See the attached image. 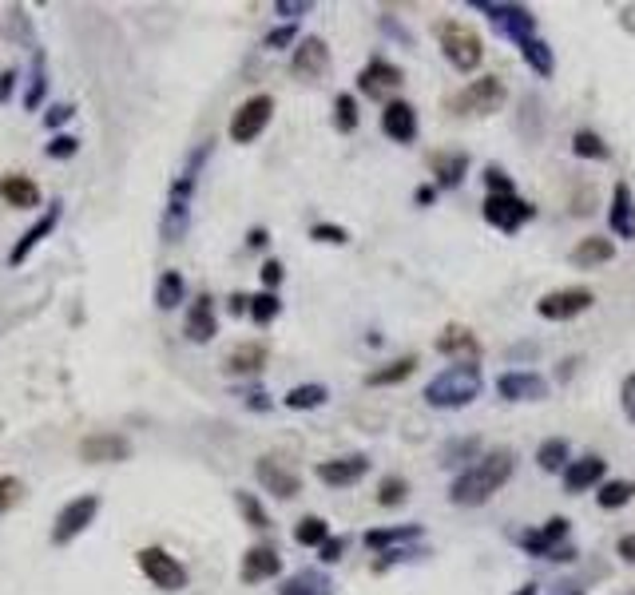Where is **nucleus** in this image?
<instances>
[{
  "label": "nucleus",
  "instance_id": "1",
  "mask_svg": "<svg viewBox=\"0 0 635 595\" xmlns=\"http://www.w3.org/2000/svg\"><path fill=\"white\" fill-rule=\"evenodd\" d=\"M513 468H516L513 448H493V453H481L473 465L465 468L461 476L453 480L449 500H453V504H461V508H476V504H485L488 496L501 493V488H505V480L513 476Z\"/></svg>",
  "mask_w": 635,
  "mask_h": 595
},
{
  "label": "nucleus",
  "instance_id": "2",
  "mask_svg": "<svg viewBox=\"0 0 635 595\" xmlns=\"http://www.w3.org/2000/svg\"><path fill=\"white\" fill-rule=\"evenodd\" d=\"M211 159V143H199L187 163L179 167V175L171 179V191H168V206H163V218H159V231L168 243H179L191 226V203H195V191H199V175H203V163Z\"/></svg>",
  "mask_w": 635,
  "mask_h": 595
},
{
  "label": "nucleus",
  "instance_id": "3",
  "mask_svg": "<svg viewBox=\"0 0 635 595\" xmlns=\"http://www.w3.org/2000/svg\"><path fill=\"white\" fill-rule=\"evenodd\" d=\"M481 389H485L481 369L457 361L425 385V405H433V409H465V405H473L481 397Z\"/></svg>",
  "mask_w": 635,
  "mask_h": 595
},
{
  "label": "nucleus",
  "instance_id": "4",
  "mask_svg": "<svg viewBox=\"0 0 635 595\" xmlns=\"http://www.w3.org/2000/svg\"><path fill=\"white\" fill-rule=\"evenodd\" d=\"M437 40H441L445 60H449L457 72H473L485 56L481 36H476L468 24H461V20H441V24H437Z\"/></svg>",
  "mask_w": 635,
  "mask_h": 595
},
{
  "label": "nucleus",
  "instance_id": "5",
  "mask_svg": "<svg viewBox=\"0 0 635 595\" xmlns=\"http://www.w3.org/2000/svg\"><path fill=\"white\" fill-rule=\"evenodd\" d=\"M508 100V88L501 76H481L473 80L465 91H457V96L449 100V111H457V116H493V111H501Z\"/></svg>",
  "mask_w": 635,
  "mask_h": 595
},
{
  "label": "nucleus",
  "instance_id": "6",
  "mask_svg": "<svg viewBox=\"0 0 635 595\" xmlns=\"http://www.w3.org/2000/svg\"><path fill=\"white\" fill-rule=\"evenodd\" d=\"M100 508H103L100 493H88V496L68 500V504L56 513V520H52V544H72L80 532H88L91 524H96Z\"/></svg>",
  "mask_w": 635,
  "mask_h": 595
},
{
  "label": "nucleus",
  "instance_id": "7",
  "mask_svg": "<svg viewBox=\"0 0 635 595\" xmlns=\"http://www.w3.org/2000/svg\"><path fill=\"white\" fill-rule=\"evenodd\" d=\"M270 116H274V96H251L246 103H238V111L231 116V128H226V135H231V143H255L258 135L266 131Z\"/></svg>",
  "mask_w": 635,
  "mask_h": 595
},
{
  "label": "nucleus",
  "instance_id": "8",
  "mask_svg": "<svg viewBox=\"0 0 635 595\" xmlns=\"http://www.w3.org/2000/svg\"><path fill=\"white\" fill-rule=\"evenodd\" d=\"M140 571L148 576L159 591H183L187 588V568L171 556L168 548H140Z\"/></svg>",
  "mask_w": 635,
  "mask_h": 595
},
{
  "label": "nucleus",
  "instance_id": "9",
  "mask_svg": "<svg viewBox=\"0 0 635 595\" xmlns=\"http://www.w3.org/2000/svg\"><path fill=\"white\" fill-rule=\"evenodd\" d=\"M592 302H596V294H592L588 286H564V290H552V294L540 298L536 314L548 321H568V318H580L584 310H592Z\"/></svg>",
  "mask_w": 635,
  "mask_h": 595
},
{
  "label": "nucleus",
  "instance_id": "10",
  "mask_svg": "<svg viewBox=\"0 0 635 595\" xmlns=\"http://www.w3.org/2000/svg\"><path fill=\"white\" fill-rule=\"evenodd\" d=\"M481 215H485V223H493V226H496V231L516 235L520 226H524L536 211L524 203V198H516V191H513V195H485Z\"/></svg>",
  "mask_w": 635,
  "mask_h": 595
},
{
  "label": "nucleus",
  "instance_id": "11",
  "mask_svg": "<svg viewBox=\"0 0 635 595\" xmlns=\"http://www.w3.org/2000/svg\"><path fill=\"white\" fill-rule=\"evenodd\" d=\"M564 536H568V520H564V516H556V520H548V524L540 528V532H520L516 544L524 548V552H533V556L572 560V552H568V548H560V544H564Z\"/></svg>",
  "mask_w": 635,
  "mask_h": 595
},
{
  "label": "nucleus",
  "instance_id": "12",
  "mask_svg": "<svg viewBox=\"0 0 635 595\" xmlns=\"http://www.w3.org/2000/svg\"><path fill=\"white\" fill-rule=\"evenodd\" d=\"M131 456V441L123 433H91L80 441V461L88 465H120Z\"/></svg>",
  "mask_w": 635,
  "mask_h": 595
},
{
  "label": "nucleus",
  "instance_id": "13",
  "mask_svg": "<svg viewBox=\"0 0 635 595\" xmlns=\"http://www.w3.org/2000/svg\"><path fill=\"white\" fill-rule=\"evenodd\" d=\"M255 476H258V485H263L270 496H278V500H290V496L302 493L298 473H294V468H286L283 461H278V456H258Z\"/></svg>",
  "mask_w": 635,
  "mask_h": 595
},
{
  "label": "nucleus",
  "instance_id": "14",
  "mask_svg": "<svg viewBox=\"0 0 635 595\" xmlns=\"http://www.w3.org/2000/svg\"><path fill=\"white\" fill-rule=\"evenodd\" d=\"M60 215H64V203H48V211L40 215L36 223L28 226V231L20 235V238H16L13 254H8V266H20V263H24V258L33 254V250H36V246L44 243V238H48L52 231H56V226H60Z\"/></svg>",
  "mask_w": 635,
  "mask_h": 595
},
{
  "label": "nucleus",
  "instance_id": "15",
  "mask_svg": "<svg viewBox=\"0 0 635 595\" xmlns=\"http://www.w3.org/2000/svg\"><path fill=\"white\" fill-rule=\"evenodd\" d=\"M496 393L505 401H544L548 397V381L540 373H528V369H508L496 378Z\"/></svg>",
  "mask_w": 635,
  "mask_h": 595
},
{
  "label": "nucleus",
  "instance_id": "16",
  "mask_svg": "<svg viewBox=\"0 0 635 595\" xmlns=\"http://www.w3.org/2000/svg\"><path fill=\"white\" fill-rule=\"evenodd\" d=\"M381 131L390 135L393 143H413V139H418V111H413V103H405V100H390V103H385Z\"/></svg>",
  "mask_w": 635,
  "mask_h": 595
},
{
  "label": "nucleus",
  "instance_id": "17",
  "mask_svg": "<svg viewBox=\"0 0 635 595\" xmlns=\"http://www.w3.org/2000/svg\"><path fill=\"white\" fill-rule=\"evenodd\" d=\"M0 198H5L13 211H33V206H40V187L33 175L8 171V175H0Z\"/></svg>",
  "mask_w": 635,
  "mask_h": 595
},
{
  "label": "nucleus",
  "instance_id": "18",
  "mask_svg": "<svg viewBox=\"0 0 635 595\" xmlns=\"http://www.w3.org/2000/svg\"><path fill=\"white\" fill-rule=\"evenodd\" d=\"M608 226L616 238H635V195L628 183H616V191H611V206H608Z\"/></svg>",
  "mask_w": 635,
  "mask_h": 595
},
{
  "label": "nucleus",
  "instance_id": "19",
  "mask_svg": "<svg viewBox=\"0 0 635 595\" xmlns=\"http://www.w3.org/2000/svg\"><path fill=\"white\" fill-rule=\"evenodd\" d=\"M290 68H294V76H302V80L322 76V72L330 68V48H326V40L306 36V40H302V44L294 48V60H290Z\"/></svg>",
  "mask_w": 635,
  "mask_h": 595
},
{
  "label": "nucleus",
  "instance_id": "20",
  "mask_svg": "<svg viewBox=\"0 0 635 595\" xmlns=\"http://www.w3.org/2000/svg\"><path fill=\"white\" fill-rule=\"evenodd\" d=\"M366 473H370L366 456H338V461L318 465V480L330 485V488H350V485H358Z\"/></svg>",
  "mask_w": 635,
  "mask_h": 595
},
{
  "label": "nucleus",
  "instance_id": "21",
  "mask_svg": "<svg viewBox=\"0 0 635 595\" xmlns=\"http://www.w3.org/2000/svg\"><path fill=\"white\" fill-rule=\"evenodd\" d=\"M183 333H187V341H195V346H207V341H211L215 333H218L215 302L207 298V294H199V298L191 302V314H187V326H183Z\"/></svg>",
  "mask_w": 635,
  "mask_h": 595
},
{
  "label": "nucleus",
  "instance_id": "22",
  "mask_svg": "<svg viewBox=\"0 0 635 595\" xmlns=\"http://www.w3.org/2000/svg\"><path fill=\"white\" fill-rule=\"evenodd\" d=\"M401 80H405V72H401L398 64H390V60H370L366 72H361V76H358L361 91H366L370 100H381L385 91H390V88H398Z\"/></svg>",
  "mask_w": 635,
  "mask_h": 595
},
{
  "label": "nucleus",
  "instance_id": "23",
  "mask_svg": "<svg viewBox=\"0 0 635 595\" xmlns=\"http://www.w3.org/2000/svg\"><path fill=\"white\" fill-rule=\"evenodd\" d=\"M437 350L445 353V358H461L465 365H476V353H481V346H476V333L473 330H465V326H445L441 330V338H437Z\"/></svg>",
  "mask_w": 635,
  "mask_h": 595
},
{
  "label": "nucleus",
  "instance_id": "24",
  "mask_svg": "<svg viewBox=\"0 0 635 595\" xmlns=\"http://www.w3.org/2000/svg\"><path fill=\"white\" fill-rule=\"evenodd\" d=\"M263 365H266V346H263V341H243V346H235L223 358V369L231 373V378H251V373H263Z\"/></svg>",
  "mask_w": 635,
  "mask_h": 595
},
{
  "label": "nucleus",
  "instance_id": "25",
  "mask_svg": "<svg viewBox=\"0 0 635 595\" xmlns=\"http://www.w3.org/2000/svg\"><path fill=\"white\" fill-rule=\"evenodd\" d=\"M278 571H283V556H278L274 548H251L243 556V583H263V580H274Z\"/></svg>",
  "mask_w": 635,
  "mask_h": 595
},
{
  "label": "nucleus",
  "instance_id": "26",
  "mask_svg": "<svg viewBox=\"0 0 635 595\" xmlns=\"http://www.w3.org/2000/svg\"><path fill=\"white\" fill-rule=\"evenodd\" d=\"M603 473H608V465H603L600 456H580V461H572L564 468V488L568 493H584V488L600 485Z\"/></svg>",
  "mask_w": 635,
  "mask_h": 595
},
{
  "label": "nucleus",
  "instance_id": "27",
  "mask_svg": "<svg viewBox=\"0 0 635 595\" xmlns=\"http://www.w3.org/2000/svg\"><path fill=\"white\" fill-rule=\"evenodd\" d=\"M611 254H616V246H611V238L592 235V238H580V246L568 254V263H572V266H580V270H592V266H603Z\"/></svg>",
  "mask_w": 635,
  "mask_h": 595
},
{
  "label": "nucleus",
  "instance_id": "28",
  "mask_svg": "<svg viewBox=\"0 0 635 595\" xmlns=\"http://www.w3.org/2000/svg\"><path fill=\"white\" fill-rule=\"evenodd\" d=\"M468 171V155L465 151H441L433 155V175H437V187H457L465 179Z\"/></svg>",
  "mask_w": 635,
  "mask_h": 595
},
{
  "label": "nucleus",
  "instance_id": "29",
  "mask_svg": "<svg viewBox=\"0 0 635 595\" xmlns=\"http://www.w3.org/2000/svg\"><path fill=\"white\" fill-rule=\"evenodd\" d=\"M520 56H524L528 60V68H533L536 72V76H552V72H556V56H552V48L544 44V40H540V36H528V40H520Z\"/></svg>",
  "mask_w": 635,
  "mask_h": 595
},
{
  "label": "nucleus",
  "instance_id": "30",
  "mask_svg": "<svg viewBox=\"0 0 635 595\" xmlns=\"http://www.w3.org/2000/svg\"><path fill=\"white\" fill-rule=\"evenodd\" d=\"M187 298V282L179 270H163L159 282H155V306L159 310H175Z\"/></svg>",
  "mask_w": 635,
  "mask_h": 595
},
{
  "label": "nucleus",
  "instance_id": "31",
  "mask_svg": "<svg viewBox=\"0 0 635 595\" xmlns=\"http://www.w3.org/2000/svg\"><path fill=\"white\" fill-rule=\"evenodd\" d=\"M418 369V358H398V361H390V365H381V369H373L370 378H366V385H373V389H381V385H398V381H405L409 373Z\"/></svg>",
  "mask_w": 635,
  "mask_h": 595
},
{
  "label": "nucleus",
  "instance_id": "32",
  "mask_svg": "<svg viewBox=\"0 0 635 595\" xmlns=\"http://www.w3.org/2000/svg\"><path fill=\"white\" fill-rule=\"evenodd\" d=\"M33 60H36V68H33V80H28V88H24V108L28 111H36L40 103H44L48 96V64H44V52H33Z\"/></svg>",
  "mask_w": 635,
  "mask_h": 595
},
{
  "label": "nucleus",
  "instance_id": "33",
  "mask_svg": "<svg viewBox=\"0 0 635 595\" xmlns=\"http://www.w3.org/2000/svg\"><path fill=\"white\" fill-rule=\"evenodd\" d=\"M421 536V524H401V528H373L366 532L370 548H393V544H409V540Z\"/></svg>",
  "mask_w": 635,
  "mask_h": 595
},
{
  "label": "nucleus",
  "instance_id": "34",
  "mask_svg": "<svg viewBox=\"0 0 635 595\" xmlns=\"http://www.w3.org/2000/svg\"><path fill=\"white\" fill-rule=\"evenodd\" d=\"M326 397L330 389L326 385H294V389L286 393V409H318V405H326Z\"/></svg>",
  "mask_w": 635,
  "mask_h": 595
},
{
  "label": "nucleus",
  "instance_id": "35",
  "mask_svg": "<svg viewBox=\"0 0 635 595\" xmlns=\"http://www.w3.org/2000/svg\"><path fill=\"white\" fill-rule=\"evenodd\" d=\"M246 314L255 318V326H270L278 314H283V302H278L274 290H263V294L251 298V306H246Z\"/></svg>",
  "mask_w": 635,
  "mask_h": 595
},
{
  "label": "nucleus",
  "instance_id": "36",
  "mask_svg": "<svg viewBox=\"0 0 635 595\" xmlns=\"http://www.w3.org/2000/svg\"><path fill=\"white\" fill-rule=\"evenodd\" d=\"M631 496H635V480H603L596 493L600 508H623Z\"/></svg>",
  "mask_w": 635,
  "mask_h": 595
},
{
  "label": "nucleus",
  "instance_id": "37",
  "mask_svg": "<svg viewBox=\"0 0 635 595\" xmlns=\"http://www.w3.org/2000/svg\"><path fill=\"white\" fill-rule=\"evenodd\" d=\"M294 540L302 548H322L330 540V524L322 516H306V520H298V528H294Z\"/></svg>",
  "mask_w": 635,
  "mask_h": 595
},
{
  "label": "nucleus",
  "instance_id": "38",
  "mask_svg": "<svg viewBox=\"0 0 635 595\" xmlns=\"http://www.w3.org/2000/svg\"><path fill=\"white\" fill-rule=\"evenodd\" d=\"M568 461V441H560V437H552V441L540 445V453H536V465L544 468V473H556L560 465Z\"/></svg>",
  "mask_w": 635,
  "mask_h": 595
},
{
  "label": "nucleus",
  "instance_id": "39",
  "mask_svg": "<svg viewBox=\"0 0 635 595\" xmlns=\"http://www.w3.org/2000/svg\"><path fill=\"white\" fill-rule=\"evenodd\" d=\"M572 151L584 155V159H608V148H603V139L596 131H576V135H572Z\"/></svg>",
  "mask_w": 635,
  "mask_h": 595
},
{
  "label": "nucleus",
  "instance_id": "40",
  "mask_svg": "<svg viewBox=\"0 0 635 595\" xmlns=\"http://www.w3.org/2000/svg\"><path fill=\"white\" fill-rule=\"evenodd\" d=\"M235 500H238V513H243V520L251 528H270V516H266V508L258 504V500L251 496V493H235Z\"/></svg>",
  "mask_w": 635,
  "mask_h": 595
},
{
  "label": "nucleus",
  "instance_id": "41",
  "mask_svg": "<svg viewBox=\"0 0 635 595\" xmlns=\"http://www.w3.org/2000/svg\"><path fill=\"white\" fill-rule=\"evenodd\" d=\"M405 493H409V485H405L401 476H385L381 488H378V504L398 508V504H405Z\"/></svg>",
  "mask_w": 635,
  "mask_h": 595
},
{
  "label": "nucleus",
  "instance_id": "42",
  "mask_svg": "<svg viewBox=\"0 0 635 595\" xmlns=\"http://www.w3.org/2000/svg\"><path fill=\"white\" fill-rule=\"evenodd\" d=\"M334 123H338V131H353L358 128V100L350 96V91H342V96L334 100Z\"/></svg>",
  "mask_w": 635,
  "mask_h": 595
},
{
  "label": "nucleus",
  "instance_id": "43",
  "mask_svg": "<svg viewBox=\"0 0 635 595\" xmlns=\"http://www.w3.org/2000/svg\"><path fill=\"white\" fill-rule=\"evenodd\" d=\"M278 595H330V591H326V583L314 576H294L278 588Z\"/></svg>",
  "mask_w": 635,
  "mask_h": 595
},
{
  "label": "nucleus",
  "instance_id": "44",
  "mask_svg": "<svg viewBox=\"0 0 635 595\" xmlns=\"http://www.w3.org/2000/svg\"><path fill=\"white\" fill-rule=\"evenodd\" d=\"M76 151H80V139H76V135H52L48 148H44L48 159H72Z\"/></svg>",
  "mask_w": 635,
  "mask_h": 595
},
{
  "label": "nucleus",
  "instance_id": "45",
  "mask_svg": "<svg viewBox=\"0 0 635 595\" xmlns=\"http://www.w3.org/2000/svg\"><path fill=\"white\" fill-rule=\"evenodd\" d=\"M20 493H24V485H20L16 476H0V513H8L20 500Z\"/></svg>",
  "mask_w": 635,
  "mask_h": 595
},
{
  "label": "nucleus",
  "instance_id": "46",
  "mask_svg": "<svg viewBox=\"0 0 635 595\" xmlns=\"http://www.w3.org/2000/svg\"><path fill=\"white\" fill-rule=\"evenodd\" d=\"M294 24H283V28H274V33H266V40H263V48H270V52H278V48H290L294 44Z\"/></svg>",
  "mask_w": 635,
  "mask_h": 595
},
{
  "label": "nucleus",
  "instance_id": "47",
  "mask_svg": "<svg viewBox=\"0 0 635 595\" xmlns=\"http://www.w3.org/2000/svg\"><path fill=\"white\" fill-rule=\"evenodd\" d=\"M620 405H623V417L635 425V373H628L620 385Z\"/></svg>",
  "mask_w": 635,
  "mask_h": 595
},
{
  "label": "nucleus",
  "instance_id": "48",
  "mask_svg": "<svg viewBox=\"0 0 635 595\" xmlns=\"http://www.w3.org/2000/svg\"><path fill=\"white\" fill-rule=\"evenodd\" d=\"M485 183H488V195H513V183H508V175L501 171V167H488Z\"/></svg>",
  "mask_w": 635,
  "mask_h": 595
},
{
  "label": "nucleus",
  "instance_id": "49",
  "mask_svg": "<svg viewBox=\"0 0 635 595\" xmlns=\"http://www.w3.org/2000/svg\"><path fill=\"white\" fill-rule=\"evenodd\" d=\"M310 238H318V243H334V246H342V243H350V235L342 231V226H314V231H310Z\"/></svg>",
  "mask_w": 635,
  "mask_h": 595
},
{
  "label": "nucleus",
  "instance_id": "50",
  "mask_svg": "<svg viewBox=\"0 0 635 595\" xmlns=\"http://www.w3.org/2000/svg\"><path fill=\"white\" fill-rule=\"evenodd\" d=\"M310 8H314V5H310V0H278V5H274V13L278 16H302V13H310Z\"/></svg>",
  "mask_w": 635,
  "mask_h": 595
},
{
  "label": "nucleus",
  "instance_id": "51",
  "mask_svg": "<svg viewBox=\"0 0 635 595\" xmlns=\"http://www.w3.org/2000/svg\"><path fill=\"white\" fill-rule=\"evenodd\" d=\"M72 116H76V108H72V103H56V108H48L44 123H48V128H60V123H68Z\"/></svg>",
  "mask_w": 635,
  "mask_h": 595
},
{
  "label": "nucleus",
  "instance_id": "52",
  "mask_svg": "<svg viewBox=\"0 0 635 595\" xmlns=\"http://www.w3.org/2000/svg\"><path fill=\"white\" fill-rule=\"evenodd\" d=\"M342 548H346V540L330 536V540H326V544H322L318 552H322V560H326V563H334V560H342Z\"/></svg>",
  "mask_w": 635,
  "mask_h": 595
},
{
  "label": "nucleus",
  "instance_id": "53",
  "mask_svg": "<svg viewBox=\"0 0 635 595\" xmlns=\"http://www.w3.org/2000/svg\"><path fill=\"white\" fill-rule=\"evenodd\" d=\"M263 282H266V286H278V282H283V263H278V258L263 263Z\"/></svg>",
  "mask_w": 635,
  "mask_h": 595
},
{
  "label": "nucleus",
  "instance_id": "54",
  "mask_svg": "<svg viewBox=\"0 0 635 595\" xmlns=\"http://www.w3.org/2000/svg\"><path fill=\"white\" fill-rule=\"evenodd\" d=\"M13 88H16V68H5L0 72V103L13 96Z\"/></svg>",
  "mask_w": 635,
  "mask_h": 595
},
{
  "label": "nucleus",
  "instance_id": "55",
  "mask_svg": "<svg viewBox=\"0 0 635 595\" xmlns=\"http://www.w3.org/2000/svg\"><path fill=\"white\" fill-rule=\"evenodd\" d=\"M620 556L628 560V563H635V532H631V536H623V540H620Z\"/></svg>",
  "mask_w": 635,
  "mask_h": 595
},
{
  "label": "nucleus",
  "instance_id": "56",
  "mask_svg": "<svg viewBox=\"0 0 635 595\" xmlns=\"http://www.w3.org/2000/svg\"><path fill=\"white\" fill-rule=\"evenodd\" d=\"M246 405H251V409H270L266 393H251V401H246Z\"/></svg>",
  "mask_w": 635,
  "mask_h": 595
},
{
  "label": "nucleus",
  "instance_id": "57",
  "mask_svg": "<svg viewBox=\"0 0 635 595\" xmlns=\"http://www.w3.org/2000/svg\"><path fill=\"white\" fill-rule=\"evenodd\" d=\"M246 243H251V246H266V231H251V235H246Z\"/></svg>",
  "mask_w": 635,
  "mask_h": 595
},
{
  "label": "nucleus",
  "instance_id": "58",
  "mask_svg": "<svg viewBox=\"0 0 635 595\" xmlns=\"http://www.w3.org/2000/svg\"><path fill=\"white\" fill-rule=\"evenodd\" d=\"M418 203H433V187H418Z\"/></svg>",
  "mask_w": 635,
  "mask_h": 595
},
{
  "label": "nucleus",
  "instance_id": "59",
  "mask_svg": "<svg viewBox=\"0 0 635 595\" xmlns=\"http://www.w3.org/2000/svg\"><path fill=\"white\" fill-rule=\"evenodd\" d=\"M520 595H533V588H524V591H520Z\"/></svg>",
  "mask_w": 635,
  "mask_h": 595
}]
</instances>
